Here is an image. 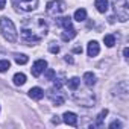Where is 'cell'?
<instances>
[{
  "instance_id": "15",
  "label": "cell",
  "mask_w": 129,
  "mask_h": 129,
  "mask_svg": "<svg viewBox=\"0 0 129 129\" xmlns=\"http://www.w3.org/2000/svg\"><path fill=\"white\" fill-rule=\"evenodd\" d=\"M94 6L97 8L99 12L105 14V12L108 11V0H96V2H94Z\"/></svg>"
},
{
  "instance_id": "25",
  "label": "cell",
  "mask_w": 129,
  "mask_h": 129,
  "mask_svg": "<svg viewBox=\"0 0 129 129\" xmlns=\"http://www.w3.org/2000/svg\"><path fill=\"white\" fill-rule=\"evenodd\" d=\"M53 78H55V72H53L52 69H49V70L46 72V79H47V81H53Z\"/></svg>"
},
{
  "instance_id": "1",
  "label": "cell",
  "mask_w": 129,
  "mask_h": 129,
  "mask_svg": "<svg viewBox=\"0 0 129 129\" xmlns=\"http://www.w3.org/2000/svg\"><path fill=\"white\" fill-rule=\"evenodd\" d=\"M47 34V24L44 23V20L41 18H35L34 21L30 20L29 23H26L21 29V41L26 44H35L40 43Z\"/></svg>"
},
{
  "instance_id": "17",
  "label": "cell",
  "mask_w": 129,
  "mask_h": 129,
  "mask_svg": "<svg viewBox=\"0 0 129 129\" xmlns=\"http://www.w3.org/2000/svg\"><path fill=\"white\" fill-rule=\"evenodd\" d=\"M79 84H81V79L79 78H72L70 81H67V85H69V88L72 91H76L78 87H79Z\"/></svg>"
},
{
  "instance_id": "18",
  "label": "cell",
  "mask_w": 129,
  "mask_h": 129,
  "mask_svg": "<svg viewBox=\"0 0 129 129\" xmlns=\"http://www.w3.org/2000/svg\"><path fill=\"white\" fill-rule=\"evenodd\" d=\"M24 82H26V76H24L23 73H17V75L14 76V84H15L17 87L24 85Z\"/></svg>"
},
{
  "instance_id": "13",
  "label": "cell",
  "mask_w": 129,
  "mask_h": 129,
  "mask_svg": "<svg viewBox=\"0 0 129 129\" xmlns=\"http://www.w3.org/2000/svg\"><path fill=\"white\" fill-rule=\"evenodd\" d=\"M56 24L61 26V27H64V29H70V27H73L70 17H59V18H56Z\"/></svg>"
},
{
  "instance_id": "2",
  "label": "cell",
  "mask_w": 129,
  "mask_h": 129,
  "mask_svg": "<svg viewBox=\"0 0 129 129\" xmlns=\"http://www.w3.org/2000/svg\"><path fill=\"white\" fill-rule=\"evenodd\" d=\"M0 32L5 37V40H8L9 43L17 41V29H15V24L12 23L11 18H8V17L0 18Z\"/></svg>"
},
{
  "instance_id": "27",
  "label": "cell",
  "mask_w": 129,
  "mask_h": 129,
  "mask_svg": "<svg viewBox=\"0 0 129 129\" xmlns=\"http://www.w3.org/2000/svg\"><path fill=\"white\" fill-rule=\"evenodd\" d=\"M123 55H124V58H126V59L129 58V49H127V47H126V49L123 50Z\"/></svg>"
},
{
  "instance_id": "19",
  "label": "cell",
  "mask_w": 129,
  "mask_h": 129,
  "mask_svg": "<svg viewBox=\"0 0 129 129\" xmlns=\"http://www.w3.org/2000/svg\"><path fill=\"white\" fill-rule=\"evenodd\" d=\"M53 81H55V88H59V90H61V87H62L64 84H66V78H64V75H59L58 78H56V75H55Z\"/></svg>"
},
{
  "instance_id": "3",
  "label": "cell",
  "mask_w": 129,
  "mask_h": 129,
  "mask_svg": "<svg viewBox=\"0 0 129 129\" xmlns=\"http://www.w3.org/2000/svg\"><path fill=\"white\" fill-rule=\"evenodd\" d=\"M12 5L20 12H32L38 6V0H12Z\"/></svg>"
},
{
  "instance_id": "23",
  "label": "cell",
  "mask_w": 129,
  "mask_h": 129,
  "mask_svg": "<svg viewBox=\"0 0 129 129\" xmlns=\"http://www.w3.org/2000/svg\"><path fill=\"white\" fill-rule=\"evenodd\" d=\"M11 67V62L8 59H0V73H3V72H8Z\"/></svg>"
},
{
  "instance_id": "31",
  "label": "cell",
  "mask_w": 129,
  "mask_h": 129,
  "mask_svg": "<svg viewBox=\"0 0 129 129\" xmlns=\"http://www.w3.org/2000/svg\"><path fill=\"white\" fill-rule=\"evenodd\" d=\"M75 52H76V53H82V49H81V47H75Z\"/></svg>"
},
{
  "instance_id": "4",
  "label": "cell",
  "mask_w": 129,
  "mask_h": 129,
  "mask_svg": "<svg viewBox=\"0 0 129 129\" xmlns=\"http://www.w3.org/2000/svg\"><path fill=\"white\" fill-rule=\"evenodd\" d=\"M114 11L120 21H126L129 17V8H127V0H114Z\"/></svg>"
},
{
  "instance_id": "5",
  "label": "cell",
  "mask_w": 129,
  "mask_h": 129,
  "mask_svg": "<svg viewBox=\"0 0 129 129\" xmlns=\"http://www.w3.org/2000/svg\"><path fill=\"white\" fill-rule=\"evenodd\" d=\"M66 9H67V3L62 2V0H53V2H49L47 8H46L47 14L53 15V17H56V15H59L62 12H66Z\"/></svg>"
},
{
  "instance_id": "16",
  "label": "cell",
  "mask_w": 129,
  "mask_h": 129,
  "mask_svg": "<svg viewBox=\"0 0 129 129\" xmlns=\"http://www.w3.org/2000/svg\"><path fill=\"white\" fill-rule=\"evenodd\" d=\"M75 20L76 21H85L87 20V11L84 9V8H81V9H78L76 12H75Z\"/></svg>"
},
{
  "instance_id": "6",
  "label": "cell",
  "mask_w": 129,
  "mask_h": 129,
  "mask_svg": "<svg viewBox=\"0 0 129 129\" xmlns=\"http://www.w3.org/2000/svg\"><path fill=\"white\" fill-rule=\"evenodd\" d=\"M49 93V99L52 100V103L53 105H56V106H61L64 102H66V97H64L61 93H59V88H55V90H50V91H47Z\"/></svg>"
},
{
  "instance_id": "12",
  "label": "cell",
  "mask_w": 129,
  "mask_h": 129,
  "mask_svg": "<svg viewBox=\"0 0 129 129\" xmlns=\"http://www.w3.org/2000/svg\"><path fill=\"white\" fill-rule=\"evenodd\" d=\"M76 29L75 27H70V29H64V32H62V35H61V38L64 40V41H72L75 37H76Z\"/></svg>"
},
{
  "instance_id": "10",
  "label": "cell",
  "mask_w": 129,
  "mask_h": 129,
  "mask_svg": "<svg viewBox=\"0 0 129 129\" xmlns=\"http://www.w3.org/2000/svg\"><path fill=\"white\" fill-rule=\"evenodd\" d=\"M87 52H88V56H97L99 52H100L99 43L97 41H90L88 43V47H87Z\"/></svg>"
},
{
  "instance_id": "14",
  "label": "cell",
  "mask_w": 129,
  "mask_h": 129,
  "mask_svg": "<svg viewBox=\"0 0 129 129\" xmlns=\"http://www.w3.org/2000/svg\"><path fill=\"white\" fill-rule=\"evenodd\" d=\"M84 82H85V85H87L88 88H93L94 84H96V76H94L91 72H87V73L84 75Z\"/></svg>"
},
{
  "instance_id": "29",
  "label": "cell",
  "mask_w": 129,
  "mask_h": 129,
  "mask_svg": "<svg viewBox=\"0 0 129 129\" xmlns=\"http://www.w3.org/2000/svg\"><path fill=\"white\" fill-rule=\"evenodd\" d=\"M5 5H6V0H0V9H3Z\"/></svg>"
},
{
  "instance_id": "9",
  "label": "cell",
  "mask_w": 129,
  "mask_h": 129,
  "mask_svg": "<svg viewBox=\"0 0 129 129\" xmlns=\"http://www.w3.org/2000/svg\"><path fill=\"white\" fill-rule=\"evenodd\" d=\"M62 117H64L62 120L66 121L67 124H70V126H76V124H78V115H76L75 112H69V111H67V112H64Z\"/></svg>"
},
{
  "instance_id": "21",
  "label": "cell",
  "mask_w": 129,
  "mask_h": 129,
  "mask_svg": "<svg viewBox=\"0 0 129 129\" xmlns=\"http://www.w3.org/2000/svg\"><path fill=\"white\" fill-rule=\"evenodd\" d=\"M103 43H105L106 47H112V46L115 44V38H114V35H105V37H103Z\"/></svg>"
},
{
  "instance_id": "28",
  "label": "cell",
  "mask_w": 129,
  "mask_h": 129,
  "mask_svg": "<svg viewBox=\"0 0 129 129\" xmlns=\"http://www.w3.org/2000/svg\"><path fill=\"white\" fill-rule=\"evenodd\" d=\"M66 62H69V64H73V58L67 55V56H66Z\"/></svg>"
},
{
  "instance_id": "22",
  "label": "cell",
  "mask_w": 129,
  "mask_h": 129,
  "mask_svg": "<svg viewBox=\"0 0 129 129\" xmlns=\"http://www.w3.org/2000/svg\"><path fill=\"white\" fill-rule=\"evenodd\" d=\"M108 115V109H103L99 115H97V120H96V123L93 124V126H102V123H103V118Z\"/></svg>"
},
{
  "instance_id": "8",
  "label": "cell",
  "mask_w": 129,
  "mask_h": 129,
  "mask_svg": "<svg viewBox=\"0 0 129 129\" xmlns=\"http://www.w3.org/2000/svg\"><path fill=\"white\" fill-rule=\"evenodd\" d=\"M47 69V62L44 61V59H38V61H35L34 62V66H32V69H30V72H32V75L35 76V78H38L44 70Z\"/></svg>"
},
{
  "instance_id": "7",
  "label": "cell",
  "mask_w": 129,
  "mask_h": 129,
  "mask_svg": "<svg viewBox=\"0 0 129 129\" xmlns=\"http://www.w3.org/2000/svg\"><path fill=\"white\" fill-rule=\"evenodd\" d=\"M81 93H82V91H81ZM75 100H76L78 103L84 105V106H93L96 99H94V94H91V93H82V97L75 96Z\"/></svg>"
},
{
  "instance_id": "11",
  "label": "cell",
  "mask_w": 129,
  "mask_h": 129,
  "mask_svg": "<svg viewBox=\"0 0 129 129\" xmlns=\"http://www.w3.org/2000/svg\"><path fill=\"white\" fill-rule=\"evenodd\" d=\"M29 97H32V99H35V100H41V99L44 97V91H43L40 87H34V88L29 90Z\"/></svg>"
},
{
  "instance_id": "24",
  "label": "cell",
  "mask_w": 129,
  "mask_h": 129,
  "mask_svg": "<svg viewBox=\"0 0 129 129\" xmlns=\"http://www.w3.org/2000/svg\"><path fill=\"white\" fill-rule=\"evenodd\" d=\"M49 50H50V53L56 55V53L59 52V46H58L56 43H50V44H49Z\"/></svg>"
},
{
  "instance_id": "20",
  "label": "cell",
  "mask_w": 129,
  "mask_h": 129,
  "mask_svg": "<svg viewBox=\"0 0 129 129\" xmlns=\"http://www.w3.org/2000/svg\"><path fill=\"white\" fill-rule=\"evenodd\" d=\"M14 59H15V62L18 64V66H23V64H27V61H29V58H27L26 55H20V53H17V55L14 56Z\"/></svg>"
},
{
  "instance_id": "26",
  "label": "cell",
  "mask_w": 129,
  "mask_h": 129,
  "mask_svg": "<svg viewBox=\"0 0 129 129\" xmlns=\"http://www.w3.org/2000/svg\"><path fill=\"white\" fill-rule=\"evenodd\" d=\"M109 127H111V129H115V127H117V129H120V127H121V123H120L118 120H114V121L109 124Z\"/></svg>"
},
{
  "instance_id": "30",
  "label": "cell",
  "mask_w": 129,
  "mask_h": 129,
  "mask_svg": "<svg viewBox=\"0 0 129 129\" xmlns=\"http://www.w3.org/2000/svg\"><path fill=\"white\" fill-rule=\"evenodd\" d=\"M59 121H61V120H59V118H52V123H53V124H58V123H59Z\"/></svg>"
}]
</instances>
